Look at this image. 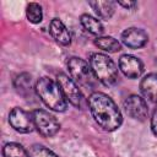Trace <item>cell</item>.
Returning a JSON list of instances; mask_svg holds the SVG:
<instances>
[{"label":"cell","instance_id":"17","mask_svg":"<svg viewBox=\"0 0 157 157\" xmlns=\"http://www.w3.org/2000/svg\"><path fill=\"white\" fill-rule=\"evenodd\" d=\"M15 88L18 93L26 96L32 91V77L28 74H21L15 80Z\"/></svg>","mask_w":157,"mask_h":157},{"label":"cell","instance_id":"12","mask_svg":"<svg viewBox=\"0 0 157 157\" xmlns=\"http://www.w3.org/2000/svg\"><path fill=\"white\" fill-rule=\"evenodd\" d=\"M140 90L145 98L151 102H157V74L152 72L146 75L141 80Z\"/></svg>","mask_w":157,"mask_h":157},{"label":"cell","instance_id":"1","mask_svg":"<svg viewBox=\"0 0 157 157\" xmlns=\"http://www.w3.org/2000/svg\"><path fill=\"white\" fill-rule=\"evenodd\" d=\"M88 108L94 121L105 131L117 130L123 121L121 112L114 101L103 92H93L88 97Z\"/></svg>","mask_w":157,"mask_h":157},{"label":"cell","instance_id":"10","mask_svg":"<svg viewBox=\"0 0 157 157\" xmlns=\"http://www.w3.org/2000/svg\"><path fill=\"white\" fill-rule=\"evenodd\" d=\"M147 40H148L147 33L137 27H130L121 33V42L131 49H137L144 47L147 43Z\"/></svg>","mask_w":157,"mask_h":157},{"label":"cell","instance_id":"18","mask_svg":"<svg viewBox=\"0 0 157 157\" xmlns=\"http://www.w3.org/2000/svg\"><path fill=\"white\" fill-rule=\"evenodd\" d=\"M26 16L29 22L39 23L43 20V10L42 6L37 2H29L26 7Z\"/></svg>","mask_w":157,"mask_h":157},{"label":"cell","instance_id":"8","mask_svg":"<svg viewBox=\"0 0 157 157\" xmlns=\"http://www.w3.org/2000/svg\"><path fill=\"white\" fill-rule=\"evenodd\" d=\"M124 109L130 118L135 120H140V121H144L148 114V108H147L145 99L137 94H131L125 98Z\"/></svg>","mask_w":157,"mask_h":157},{"label":"cell","instance_id":"21","mask_svg":"<svg viewBox=\"0 0 157 157\" xmlns=\"http://www.w3.org/2000/svg\"><path fill=\"white\" fill-rule=\"evenodd\" d=\"M118 5H120V6H123L128 10H132V9L136 7L137 2L136 1H118Z\"/></svg>","mask_w":157,"mask_h":157},{"label":"cell","instance_id":"6","mask_svg":"<svg viewBox=\"0 0 157 157\" xmlns=\"http://www.w3.org/2000/svg\"><path fill=\"white\" fill-rule=\"evenodd\" d=\"M56 82L65 97L66 101H69L72 105L77 107V108H82L85 99L82 96V92L78 88V85L67 75L60 72L56 76Z\"/></svg>","mask_w":157,"mask_h":157},{"label":"cell","instance_id":"7","mask_svg":"<svg viewBox=\"0 0 157 157\" xmlns=\"http://www.w3.org/2000/svg\"><path fill=\"white\" fill-rule=\"evenodd\" d=\"M9 123L16 131L22 132V134H28L34 128L32 115H29V113H27L26 110H23L22 108H18V107H15L10 112Z\"/></svg>","mask_w":157,"mask_h":157},{"label":"cell","instance_id":"3","mask_svg":"<svg viewBox=\"0 0 157 157\" xmlns=\"http://www.w3.org/2000/svg\"><path fill=\"white\" fill-rule=\"evenodd\" d=\"M90 65L97 80L104 86H112L118 80V69L114 61L105 54L94 53L90 56Z\"/></svg>","mask_w":157,"mask_h":157},{"label":"cell","instance_id":"13","mask_svg":"<svg viewBox=\"0 0 157 157\" xmlns=\"http://www.w3.org/2000/svg\"><path fill=\"white\" fill-rule=\"evenodd\" d=\"M88 5L101 18L104 20L110 18L115 10V2L113 1H90Z\"/></svg>","mask_w":157,"mask_h":157},{"label":"cell","instance_id":"15","mask_svg":"<svg viewBox=\"0 0 157 157\" xmlns=\"http://www.w3.org/2000/svg\"><path fill=\"white\" fill-rule=\"evenodd\" d=\"M94 45L108 53H115L121 49L120 43L113 37H97L94 39Z\"/></svg>","mask_w":157,"mask_h":157},{"label":"cell","instance_id":"14","mask_svg":"<svg viewBox=\"0 0 157 157\" xmlns=\"http://www.w3.org/2000/svg\"><path fill=\"white\" fill-rule=\"evenodd\" d=\"M80 22H81L82 27L87 32H90L91 34H96L97 36V34L103 33V25H102V22L98 18H96V17L88 15V13L81 15Z\"/></svg>","mask_w":157,"mask_h":157},{"label":"cell","instance_id":"11","mask_svg":"<svg viewBox=\"0 0 157 157\" xmlns=\"http://www.w3.org/2000/svg\"><path fill=\"white\" fill-rule=\"evenodd\" d=\"M49 32L52 37L55 39L61 45H69L71 43V34L66 26L59 20V18H53L49 26Z\"/></svg>","mask_w":157,"mask_h":157},{"label":"cell","instance_id":"4","mask_svg":"<svg viewBox=\"0 0 157 157\" xmlns=\"http://www.w3.org/2000/svg\"><path fill=\"white\" fill-rule=\"evenodd\" d=\"M67 69L71 78L83 88H94L98 80L92 71L91 65L81 58L72 56L67 61Z\"/></svg>","mask_w":157,"mask_h":157},{"label":"cell","instance_id":"2","mask_svg":"<svg viewBox=\"0 0 157 157\" xmlns=\"http://www.w3.org/2000/svg\"><path fill=\"white\" fill-rule=\"evenodd\" d=\"M36 92L43 103L55 112H64L67 107V101L65 99L58 82H54L49 77H40L36 82Z\"/></svg>","mask_w":157,"mask_h":157},{"label":"cell","instance_id":"9","mask_svg":"<svg viewBox=\"0 0 157 157\" xmlns=\"http://www.w3.org/2000/svg\"><path fill=\"white\" fill-rule=\"evenodd\" d=\"M119 69L126 77L137 78L144 71V65L139 58L130 54H125L121 55L119 59Z\"/></svg>","mask_w":157,"mask_h":157},{"label":"cell","instance_id":"19","mask_svg":"<svg viewBox=\"0 0 157 157\" xmlns=\"http://www.w3.org/2000/svg\"><path fill=\"white\" fill-rule=\"evenodd\" d=\"M28 155L29 157H58L52 150H49L48 147L43 146V145H32L28 150Z\"/></svg>","mask_w":157,"mask_h":157},{"label":"cell","instance_id":"20","mask_svg":"<svg viewBox=\"0 0 157 157\" xmlns=\"http://www.w3.org/2000/svg\"><path fill=\"white\" fill-rule=\"evenodd\" d=\"M151 129H152L153 134L157 136V105H156L153 114H152V118H151Z\"/></svg>","mask_w":157,"mask_h":157},{"label":"cell","instance_id":"16","mask_svg":"<svg viewBox=\"0 0 157 157\" xmlns=\"http://www.w3.org/2000/svg\"><path fill=\"white\" fill-rule=\"evenodd\" d=\"M4 157H29L28 152L23 148L22 145L16 142H7L2 148Z\"/></svg>","mask_w":157,"mask_h":157},{"label":"cell","instance_id":"5","mask_svg":"<svg viewBox=\"0 0 157 157\" xmlns=\"http://www.w3.org/2000/svg\"><path fill=\"white\" fill-rule=\"evenodd\" d=\"M32 118H33L34 128L44 137L54 136L60 129V124L56 120V118L53 114H50L49 112L44 110V109L33 110L32 112Z\"/></svg>","mask_w":157,"mask_h":157}]
</instances>
